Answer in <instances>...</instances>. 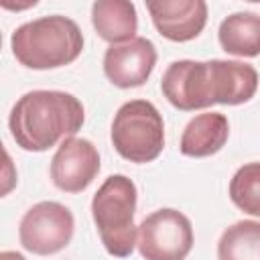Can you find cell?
I'll return each mask as SVG.
<instances>
[{
  "label": "cell",
  "mask_w": 260,
  "mask_h": 260,
  "mask_svg": "<svg viewBox=\"0 0 260 260\" xmlns=\"http://www.w3.org/2000/svg\"><path fill=\"white\" fill-rule=\"evenodd\" d=\"M156 47L146 37H136L122 45H110L104 53V75L120 89L140 87L156 65Z\"/></svg>",
  "instance_id": "cell-9"
},
{
  "label": "cell",
  "mask_w": 260,
  "mask_h": 260,
  "mask_svg": "<svg viewBox=\"0 0 260 260\" xmlns=\"http://www.w3.org/2000/svg\"><path fill=\"white\" fill-rule=\"evenodd\" d=\"M256 89L258 71L250 63L232 59H179L160 77L162 95L173 108L183 112H195L215 104L240 106L250 102Z\"/></svg>",
  "instance_id": "cell-1"
},
{
  "label": "cell",
  "mask_w": 260,
  "mask_h": 260,
  "mask_svg": "<svg viewBox=\"0 0 260 260\" xmlns=\"http://www.w3.org/2000/svg\"><path fill=\"white\" fill-rule=\"evenodd\" d=\"M91 24L106 43H128L136 39L138 30L136 6L128 0H98L91 4Z\"/></svg>",
  "instance_id": "cell-12"
},
{
  "label": "cell",
  "mask_w": 260,
  "mask_h": 260,
  "mask_svg": "<svg viewBox=\"0 0 260 260\" xmlns=\"http://www.w3.org/2000/svg\"><path fill=\"white\" fill-rule=\"evenodd\" d=\"M0 260H26L20 252H12V250H6L0 254Z\"/></svg>",
  "instance_id": "cell-16"
},
{
  "label": "cell",
  "mask_w": 260,
  "mask_h": 260,
  "mask_svg": "<svg viewBox=\"0 0 260 260\" xmlns=\"http://www.w3.org/2000/svg\"><path fill=\"white\" fill-rule=\"evenodd\" d=\"M75 219L69 207L59 201H39L28 207L18 223V238L24 250L51 256L65 250L73 238Z\"/></svg>",
  "instance_id": "cell-7"
},
{
  "label": "cell",
  "mask_w": 260,
  "mask_h": 260,
  "mask_svg": "<svg viewBox=\"0 0 260 260\" xmlns=\"http://www.w3.org/2000/svg\"><path fill=\"white\" fill-rule=\"evenodd\" d=\"M85 122V108L69 91L32 89L16 100L8 128L16 146L26 152H45L57 142L75 136Z\"/></svg>",
  "instance_id": "cell-2"
},
{
  "label": "cell",
  "mask_w": 260,
  "mask_h": 260,
  "mask_svg": "<svg viewBox=\"0 0 260 260\" xmlns=\"http://www.w3.org/2000/svg\"><path fill=\"white\" fill-rule=\"evenodd\" d=\"M230 138V122L219 112H203L193 116L179 142V150L191 158H205L219 152Z\"/></svg>",
  "instance_id": "cell-11"
},
{
  "label": "cell",
  "mask_w": 260,
  "mask_h": 260,
  "mask_svg": "<svg viewBox=\"0 0 260 260\" xmlns=\"http://www.w3.org/2000/svg\"><path fill=\"white\" fill-rule=\"evenodd\" d=\"M217 260H260V221L240 219L223 230Z\"/></svg>",
  "instance_id": "cell-14"
},
{
  "label": "cell",
  "mask_w": 260,
  "mask_h": 260,
  "mask_svg": "<svg viewBox=\"0 0 260 260\" xmlns=\"http://www.w3.org/2000/svg\"><path fill=\"white\" fill-rule=\"evenodd\" d=\"M10 49L14 59L26 69H59L81 55L83 32L69 16H41L20 24L12 32Z\"/></svg>",
  "instance_id": "cell-3"
},
{
  "label": "cell",
  "mask_w": 260,
  "mask_h": 260,
  "mask_svg": "<svg viewBox=\"0 0 260 260\" xmlns=\"http://www.w3.org/2000/svg\"><path fill=\"white\" fill-rule=\"evenodd\" d=\"M114 150L130 162L146 165L165 148V122L148 100H130L118 108L110 130Z\"/></svg>",
  "instance_id": "cell-5"
},
{
  "label": "cell",
  "mask_w": 260,
  "mask_h": 260,
  "mask_svg": "<svg viewBox=\"0 0 260 260\" xmlns=\"http://www.w3.org/2000/svg\"><path fill=\"white\" fill-rule=\"evenodd\" d=\"M195 236L191 219L173 207L152 211L138 225V252L144 260H185Z\"/></svg>",
  "instance_id": "cell-6"
},
{
  "label": "cell",
  "mask_w": 260,
  "mask_h": 260,
  "mask_svg": "<svg viewBox=\"0 0 260 260\" xmlns=\"http://www.w3.org/2000/svg\"><path fill=\"white\" fill-rule=\"evenodd\" d=\"M102 169L100 152L87 138L71 136L63 140L51 158V181L59 191L81 193L85 191Z\"/></svg>",
  "instance_id": "cell-8"
},
{
  "label": "cell",
  "mask_w": 260,
  "mask_h": 260,
  "mask_svg": "<svg viewBox=\"0 0 260 260\" xmlns=\"http://www.w3.org/2000/svg\"><path fill=\"white\" fill-rule=\"evenodd\" d=\"M217 41L221 49L236 57H258L260 55V14L256 12H234L225 16L217 28Z\"/></svg>",
  "instance_id": "cell-13"
},
{
  "label": "cell",
  "mask_w": 260,
  "mask_h": 260,
  "mask_svg": "<svg viewBox=\"0 0 260 260\" xmlns=\"http://www.w3.org/2000/svg\"><path fill=\"white\" fill-rule=\"evenodd\" d=\"M146 10L158 35L173 43L197 39L207 24L203 0H146Z\"/></svg>",
  "instance_id": "cell-10"
},
{
  "label": "cell",
  "mask_w": 260,
  "mask_h": 260,
  "mask_svg": "<svg viewBox=\"0 0 260 260\" xmlns=\"http://www.w3.org/2000/svg\"><path fill=\"white\" fill-rule=\"evenodd\" d=\"M138 191L126 175H110L91 199V217L106 252L114 258H128L138 244L134 223Z\"/></svg>",
  "instance_id": "cell-4"
},
{
  "label": "cell",
  "mask_w": 260,
  "mask_h": 260,
  "mask_svg": "<svg viewBox=\"0 0 260 260\" xmlns=\"http://www.w3.org/2000/svg\"><path fill=\"white\" fill-rule=\"evenodd\" d=\"M228 193L240 211L260 217V162L242 165L230 179Z\"/></svg>",
  "instance_id": "cell-15"
}]
</instances>
